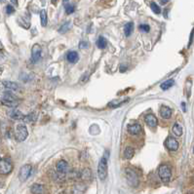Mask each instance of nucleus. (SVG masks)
<instances>
[{
    "instance_id": "nucleus-1",
    "label": "nucleus",
    "mask_w": 194,
    "mask_h": 194,
    "mask_svg": "<svg viewBox=\"0 0 194 194\" xmlns=\"http://www.w3.org/2000/svg\"><path fill=\"white\" fill-rule=\"evenodd\" d=\"M98 175H99V177L101 181H104L106 179V176H107V156H106V154H104L99 162Z\"/></svg>"
},
{
    "instance_id": "nucleus-2",
    "label": "nucleus",
    "mask_w": 194,
    "mask_h": 194,
    "mask_svg": "<svg viewBox=\"0 0 194 194\" xmlns=\"http://www.w3.org/2000/svg\"><path fill=\"white\" fill-rule=\"evenodd\" d=\"M2 103L9 107H16L19 104V99L13 94L7 92L2 97Z\"/></svg>"
},
{
    "instance_id": "nucleus-3",
    "label": "nucleus",
    "mask_w": 194,
    "mask_h": 194,
    "mask_svg": "<svg viewBox=\"0 0 194 194\" xmlns=\"http://www.w3.org/2000/svg\"><path fill=\"white\" fill-rule=\"evenodd\" d=\"M158 176L161 179L162 181L164 182H168L170 181L171 177H172V171L171 168L168 165H161L158 169Z\"/></svg>"
},
{
    "instance_id": "nucleus-4",
    "label": "nucleus",
    "mask_w": 194,
    "mask_h": 194,
    "mask_svg": "<svg viewBox=\"0 0 194 194\" xmlns=\"http://www.w3.org/2000/svg\"><path fill=\"white\" fill-rule=\"evenodd\" d=\"M28 129H27V127H25L24 125L20 124V125L17 126L15 136H16V139H17L19 141H24L25 139L28 138Z\"/></svg>"
},
{
    "instance_id": "nucleus-5",
    "label": "nucleus",
    "mask_w": 194,
    "mask_h": 194,
    "mask_svg": "<svg viewBox=\"0 0 194 194\" xmlns=\"http://www.w3.org/2000/svg\"><path fill=\"white\" fill-rule=\"evenodd\" d=\"M30 174H31V166L28 165V164L24 165L22 168H21V170H20V174H19L20 181L22 182L25 181L28 179V177L30 176Z\"/></svg>"
},
{
    "instance_id": "nucleus-6",
    "label": "nucleus",
    "mask_w": 194,
    "mask_h": 194,
    "mask_svg": "<svg viewBox=\"0 0 194 194\" xmlns=\"http://www.w3.org/2000/svg\"><path fill=\"white\" fill-rule=\"evenodd\" d=\"M13 166L12 163L7 159H2L0 160V174L2 175H7L12 171Z\"/></svg>"
},
{
    "instance_id": "nucleus-7",
    "label": "nucleus",
    "mask_w": 194,
    "mask_h": 194,
    "mask_svg": "<svg viewBox=\"0 0 194 194\" xmlns=\"http://www.w3.org/2000/svg\"><path fill=\"white\" fill-rule=\"evenodd\" d=\"M126 177H127V180L132 186H137L138 185V183H139L138 176L133 170H131V169L126 170Z\"/></svg>"
},
{
    "instance_id": "nucleus-8",
    "label": "nucleus",
    "mask_w": 194,
    "mask_h": 194,
    "mask_svg": "<svg viewBox=\"0 0 194 194\" xmlns=\"http://www.w3.org/2000/svg\"><path fill=\"white\" fill-rule=\"evenodd\" d=\"M164 144L166 147L171 151H176V150H177V148H179V143H177V140L173 137H168L165 140Z\"/></svg>"
},
{
    "instance_id": "nucleus-9",
    "label": "nucleus",
    "mask_w": 194,
    "mask_h": 194,
    "mask_svg": "<svg viewBox=\"0 0 194 194\" xmlns=\"http://www.w3.org/2000/svg\"><path fill=\"white\" fill-rule=\"evenodd\" d=\"M41 52H42L41 46L39 44H34L32 47V50H31V59H32L34 62L39 61V59L41 58Z\"/></svg>"
},
{
    "instance_id": "nucleus-10",
    "label": "nucleus",
    "mask_w": 194,
    "mask_h": 194,
    "mask_svg": "<svg viewBox=\"0 0 194 194\" xmlns=\"http://www.w3.org/2000/svg\"><path fill=\"white\" fill-rule=\"evenodd\" d=\"M56 169L60 174H65L67 170H69V164L65 160H60L56 165Z\"/></svg>"
},
{
    "instance_id": "nucleus-11",
    "label": "nucleus",
    "mask_w": 194,
    "mask_h": 194,
    "mask_svg": "<svg viewBox=\"0 0 194 194\" xmlns=\"http://www.w3.org/2000/svg\"><path fill=\"white\" fill-rule=\"evenodd\" d=\"M145 122L150 128H155L157 124H158V120H157L156 116L153 114H147L145 116Z\"/></svg>"
},
{
    "instance_id": "nucleus-12",
    "label": "nucleus",
    "mask_w": 194,
    "mask_h": 194,
    "mask_svg": "<svg viewBox=\"0 0 194 194\" xmlns=\"http://www.w3.org/2000/svg\"><path fill=\"white\" fill-rule=\"evenodd\" d=\"M160 115L164 119H169L172 116V109L169 106H162L160 107Z\"/></svg>"
},
{
    "instance_id": "nucleus-13",
    "label": "nucleus",
    "mask_w": 194,
    "mask_h": 194,
    "mask_svg": "<svg viewBox=\"0 0 194 194\" xmlns=\"http://www.w3.org/2000/svg\"><path fill=\"white\" fill-rule=\"evenodd\" d=\"M66 60L69 62H71V64H75V62H77L78 60H79V55H78L77 52L75 51H70L66 55Z\"/></svg>"
},
{
    "instance_id": "nucleus-14",
    "label": "nucleus",
    "mask_w": 194,
    "mask_h": 194,
    "mask_svg": "<svg viewBox=\"0 0 194 194\" xmlns=\"http://www.w3.org/2000/svg\"><path fill=\"white\" fill-rule=\"evenodd\" d=\"M9 115L12 119H15V120H24V115L16 108L10 111Z\"/></svg>"
},
{
    "instance_id": "nucleus-15",
    "label": "nucleus",
    "mask_w": 194,
    "mask_h": 194,
    "mask_svg": "<svg viewBox=\"0 0 194 194\" xmlns=\"http://www.w3.org/2000/svg\"><path fill=\"white\" fill-rule=\"evenodd\" d=\"M128 131L130 134L132 135H138L140 133L141 131V126L140 124H132V125H129L128 126Z\"/></svg>"
},
{
    "instance_id": "nucleus-16",
    "label": "nucleus",
    "mask_w": 194,
    "mask_h": 194,
    "mask_svg": "<svg viewBox=\"0 0 194 194\" xmlns=\"http://www.w3.org/2000/svg\"><path fill=\"white\" fill-rule=\"evenodd\" d=\"M30 191L33 194H43L44 193V186L39 183H35L30 187Z\"/></svg>"
},
{
    "instance_id": "nucleus-17",
    "label": "nucleus",
    "mask_w": 194,
    "mask_h": 194,
    "mask_svg": "<svg viewBox=\"0 0 194 194\" xmlns=\"http://www.w3.org/2000/svg\"><path fill=\"white\" fill-rule=\"evenodd\" d=\"M86 190V186L82 185V183H77V185H74L72 189V193L73 194H82L84 191Z\"/></svg>"
},
{
    "instance_id": "nucleus-18",
    "label": "nucleus",
    "mask_w": 194,
    "mask_h": 194,
    "mask_svg": "<svg viewBox=\"0 0 194 194\" xmlns=\"http://www.w3.org/2000/svg\"><path fill=\"white\" fill-rule=\"evenodd\" d=\"M3 85L6 88L10 89V90H13V91H17V90H19V89H20V87H19V85L17 83L11 82V81H4Z\"/></svg>"
},
{
    "instance_id": "nucleus-19",
    "label": "nucleus",
    "mask_w": 194,
    "mask_h": 194,
    "mask_svg": "<svg viewBox=\"0 0 194 194\" xmlns=\"http://www.w3.org/2000/svg\"><path fill=\"white\" fill-rule=\"evenodd\" d=\"M134 30V23H127L124 27V33L126 36H130Z\"/></svg>"
},
{
    "instance_id": "nucleus-20",
    "label": "nucleus",
    "mask_w": 194,
    "mask_h": 194,
    "mask_svg": "<svg viewBox=\"0 0 194 194\" xmlns=\"http://www.w3.org/2000/svg\"><path fill=\"white\" fill-rule=\"evenodd\" d=\"M135 154V149L133 147H131V146H128V147H126L125 151H124V157L126 159H131Z\"/></svg>"
},
{
    "instance_id": "nucleus-21",
    "label": "nucleus",
    "mask_w": 194,
    "mask_h": 194,
    "mask_svg": "<svg viewBox=\"0 0 194 194\" xmlns=\"http://www.w3.org/2000/svg\"><path fill=\"white\" fill-rule=\"evenodd\" d=\"M91 177H92V173L91 171L89 170V169H84L81 173V179L83 181H89V180H91Z\"/></svg>"
},
{
    "instance_id": "nucleus-22",
    "label": "nucleus",
    "mask_w": 194,
    "mask_h": 194,
    "mask_svg": "<svg viewBox=\"0 0 194 194\" xmlns=\"http://www.w3.org/2000/svg\"><path fill=\"white\" fill-rule=\"evenodd\" d=\"M175 84V80L174 79H169V80H166L165 82H163L161 84V89L162 90H168V89H170L173 85Z\"/></svg>"
},
{
    "instance_id": "nucleus-23",
    "label": "nucleus",
    "mask_w": 194,
    "mask_h": 194,
    "mask_svg": "<svg viewBox=\"0 0 194 194\" xmlns=\"http://www.w3.org/2000/svg\"><path fill=\"white\" fill-rule=\"evenodd\" d=\"M96 44H97L99 49H104L106 47V40L103 36H99V39L96 42Z\"/></svg>"
},
{
    "instance_id": "nucleus-24",
    "label": "nucleus",
    "mask_w": 194,
    "mask_h": 194,
    "mask_svg": "<svg viewBox=\"0 0 194 194\" xmlns=\"http://www.w3.org/2000/svg\"><path fill=\"white\" fill-rule=\"evenodd\" d=\"M173 132H174V134L177 136V137H181V136L182 135V128H181V126L180 124L176 123L174 126H173Z\"/></svg>"
},
{
    "instance_id": "nucleus-25",
    "label": "nucleus",
    "mask_w": 194,
    "mask_h": 194,
    "mask_svg": "<svg viewBox=\"0 0 194 194\" xmlns=\"http://www.w3.org/2000/svg\"><path fill=\"white\" fill-rule=\"evenodd\" d=\"M40 20H41L42 27H46L47 25V13L45 10H42L40 12Z\"/></svg>"
},
{
    "instance_id": "nucleus-26",
    "label": "nucleus",
    "mask_w": 194,
    "mask_h": 194,
    "mask_svg": "<svg viewBox=\"0 0 194 194\" xmlns=\"http://www.w3.org/2000/svg\"><path fill=\"white\" fill-rule=\"evenodd\" d=\"M150 8H151V10L153 11V13H155V14H160V13H161V9H160V7H159L156 3H154V2H152V3L150 4Z\"/></svg>"
},
{
    "instance_id": "nucleus-27",
    "label": "nucleus",
    "mask_w": 194,
    "mask_h": 194,
    "mask_svg": "<svg viewBox=\"0 0 194 194\" xmlns=\"http://www.w3.org/2000/svg\"><path fill=\"white\" fill-rule=\"evenodd\" d=\"M69 25H70V23H65V24H62L61 28L59 29V32L60 33H65L67 31V29L69 28Z\"/></svg>"
},
{
    "instance_id": "nucleus-28",
    "label": "nucleus",
    "mask_w": 194,
    "mask_h": 194,
    "mask_svg": "<svg viewBox=\"0 0 194 194\" xmlns=\"http://www.w3.org/2000/svg\"><path fill=\"white\" fill-rule=\"evenodd\" d=\"M74 6H73V5H71V4H67L66 6H65V12H66V14H72L73 12H74Z\"/></svg>"
},
{
    "instance_id": "nucleus-29",
    "label": "nucleus",
    "mask_w": 194,
    "mask_h": 194,
    "mask_svg": "<svg viewBox=\"0 0 194 194\" xmlns=\"http://www.w3.org/2000/svg\"><path fill=\"white\" fill-rule=\"evenodd\" d=\"M140 30L144 31V32H148L150 30V28L148 24H140Z\"/></svg>"
},
{
    "instance_id": "nucleus-30",
    "label": "nucleus",
    "mask_w": 194,
    "mask_h": 194,
    "mask_svg": "<svg viewBox=\"0 0 194 194\" xmlns=\"http://www.w3.org/2000/svg\"><path fill=\"white\" fill-rule=\"evenodd\" d=\"M14 12H15V9H14V7L12 6V5H7V6H6V13L8 15H11Z\"/></svg>"
},
{
    "instance_id": "nucleus-31",
    "label": "nucleus",
    "mask_w": 194,
    "mask_h": 194,
    "mask_svg": "<svg viewBox=\"0 0 194 194\" xmlns=\"http://www.w3.org/2000/svg\"><path fill=\"white\" fill-rule=\"evenodd\" d=\"M87 47H88V44H87V42H85V41H84V42H81L80 45H79V48H80V49L87 48Z\"/></svg>"
},
{
    "instance_id": "nucleus-32",
    "label": "nucleus",
    "mask_w": 194,
    "mask_h": 194,
    "mask_svg": "<svg viewBox=\"0 0 194 194\" xmlns=\"http://www.w3.org/2000/svg\"><path fill=\"white\" fill-rule=\"evenodd\" d=\"M159 1H160V3H161L162 5H165V4H167L168 2H169L170 0H159Z\"/></svg>"
},
{
    "instance_id": "nucleus-33",
    "label": "nucleus",
    "mask_w": 194,
    "mask_h": 194,
    "mask_svg": "<svg viewBox=\"0 0 194 194\" xmlns=\"http://www.w3.org/2000/svg\"><path fill=\"white\" fill-rule=\"evenodd\" d=\"M193 34H194V29H193V31L191 32V37H190V41H189V46L191 45V41H192V38H193Z\"/></svg>"
},
{
    "instance_id": "nucleus-34",
    "label": "nucleus",
    "mask_w": 194,
    "mask_h": 194,
    "mask_svg": "<svg viewBox=\"0 0 194 194\" xmlns=\"http://www.w3.org/2000/svg\"><path fill=\"white\" fill-rule=\"evenodd\" d=\"M11 2H12L14 5H18V0H11Z\"/></svg>"
},
{
    "instance_id": "nucleus-35",
    "label": "nucleus",
    "mask_w": 194,
    "mask_h": 194,
    "mask_svg": "<svg viewBox=\"0 0 194 194\" xmlns=\"http://www.w3.org/2000/svg\"><path fill=\"white\" fill-rule=\"evenodd\" d=\"M2 188H3V185H2V183H0V194H1V191H2Z\"/></svg>"
},
{
    "instance_id": "nucleus-36",
    "label": "nucleus",
    "mask_w": 194,
    "mask_h": 194,
    "mask_svg": "<svg viewBox=\"0 0 194 194\" xmlns=\"http://www.w3.org/2000/svg\"><path fill=\"white\" fill-rule=\"evenodd\" d=\"M66 2H69V0H64V3L66 4Z\"/></svg>"
},
{
    "instance_id": "nucleus-37",
    "label": "nucleus",
    "mask_w": 194,
    "mask_h": 194,
    "mask_svg": "<svg viewBox=\"0 0 194 194\" xmlns=\"http://www.w3.org/2000/svg\"><path fill=\"white\" fill-rule=\"evenodd\" d=\"M53 2H54V3H56V0H53Z\"/></svg>"
},
{
    "instance_id": "nucleus-38",
    "label": "nucleus",
    "mask_w": 194,
    "mask_h": 194,
    "mask_svg": "<svg viewBox=\"0 0 194 194\" xmlns=\"http://www.w3.org/2000/svg\"><path fill=\"white\" fill-rule=\"evenodd\" d=\"M193 152H194V147H193Z\"/></svg>"
},
{
    "instance_id": "nucleus-39",
    "label": "nucleus",
    "mask_w": 194,
    "mask_h": 194,
    "mask_svg": "<svg viewBox=\"0 0 194 194\" xmlns=\"http://www.w3.org/2000/svg\"><path fill=\"white\" fill-rule=\"evenodd\" d=\"M0 160H1V158H0Z\"/></svg>"
}]
</instances>
